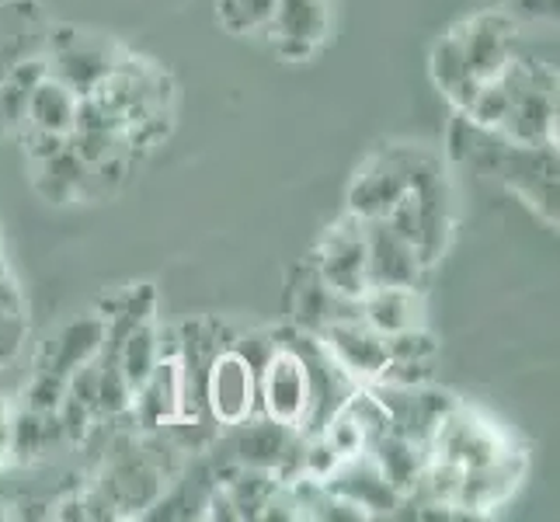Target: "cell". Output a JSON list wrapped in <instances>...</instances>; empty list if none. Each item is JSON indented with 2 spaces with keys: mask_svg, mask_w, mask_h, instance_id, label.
Returning <instances> with one entry per match:
<instances>
[{
  "mask_svg": "<svg viewBox=\"0 0 560 522\" xmlns=\"http://www.w3.org/2000/svg\"><path fill=\"white\" fill-rule=\"evenodd\" d=\"M73 115H77V94L60 84L56 77H43L25 102V126L56 132V137H70L73 132Z\"/></svg>",
  "mask_w": 560,
  "mask_h": 522,
  "instance_id": "18",
  "label": "cell"
},
{
  "mask_svg": "<svg viewBox=\"0 0 560 522\" xmlns=\"http://www.w3.org/2000/svg\"><path fill=\"white\" fill-rule=\"evenodd\" d=\"M459 38H463V56H467V70L474 81H491L505 63L515 56V22L509 14H477L467 25H459Z\"/></svg>",
  "mask_w": 560,
  "mask_h": 522,
  "instance_id": "7",
  "label": "cell"
},
{
  "mask_svg": "<svg viewBox=\"0 0 560 522\" xmlns=\"http://www.w3.org/2000/svg\"><path fill=\"white\" fill-rule=\"evenodd\" d=\"M132 404V386L126 383L122 370L115 366V359L108 356L102 362L98 373V401H94V415H126Z\"/></svg>",
  "mask_w": 560,
  "mask_h": 522,
  "instance_id": "23",
  "label": "cell"
},
{
  "mask_svg": "<svg viewBox=\"0 0 560 522\" xmlns=\"http://www.w3.org/2000/svg\"><path fill=\"white\" fill-rule=\"evenodd\" d=\"M237 429V439H234V453H237V463L241 467H258V471H279L289 450L296 446V429H289V425L276 421V418H244Z\"/></svg>",
  "mask_w": 560,
  "mask_h": 522,
  "instance_id": "14",
  "label": "cell"
},
{
  "mask_svg": "<svg viewBox=\"0 0 560 522\" xmlns=\"http://www.w3.org/2000/svg\"><path fill=\"white\" fill-rule=\"evenodd\" d=\"M317 279L345 300H362L370 289V262H365V227L359 217H345L324 234L314 255Z\"/></svg>",
  "mask_w": 560,
  "mask_h": 522,
  "instance_id": "4",
  "label": "cell"
},
{
  "mask_svg": "<svg viewBox=\"0 0 560 522\" xmlns=\"http://www.w3.org/2000/svg\"><path fill=\"white\" fill-rule=\"evenodd\" d=\"M365 227V262H370V286H418L424 265L418 251L404 241L390 220H362Z\"/></svg>",
  "mask_w": 560,
  "mask_h": 522,
  "instance_id": "9",
  "label": "cell"
},
{
  "mask_svg": "<svg viewBox=\"0 0 560 522\" xmlns=\"http://www.w3.org/2000/svg\"><path fill=\"white\" fill-rule=\"evenodd\" d=\"M331 25V0H276V14L268 32L276 35V49L285 60H306Z\"/></svg>",
  "mask_w": 560,
  "mask_h": 522,
  "instance_id": "8",
  "label": "cell"
},
{
  "mask_svg": "<svg viewBox=\"0 0 560 522\" xmlns=\"http://www.w3.org/2000/svg\"><path fill=\"white\" fill-rule=\"evenodd\" d=\"M206 408L220 425H241L244 418L258 415V373L234 352L223 348L206 362Z\"/></svg>",
  "mask_w": 560,
  "mask_h": 522,
  "instance_id": "5",
  "label": "cell"
},
{
  "mask_svg": "<svg viewBox=\"0 0 560 522\" xmlns=\"http://www.w3.org/2000/svg\"><path fill=\"white\" fill-rule=\"evenodd\" d=\"M432 77L442 88V94L459 108L467 112V105L474 102V94L480 88V81H474L467 70V56H463V38L459 28H453L450 35H442L435 49H432Z\"/></svg>",
  "mask_w": 560,
  "mask_h": 522,
  "instance_id": "19",
  "label": "cell"
},
{
  "mask_svg": "<svg viewBox=\"0 0 560 522\" xmlns=\"http://www.w3.org/2000/svg\"><path fill=\"white\" fill-rule=\"evenodd\" d=\"M230 348H234V352L250 366V370H255V373H261V366L268 362V359H272V352H276V348H279V341L272 338V335H265V332H255V335H244V338H237L234 345H230Z\"/></svg>",
  "mask_w": 560,
  "mask_h": 522,
  "instance_id": "26",
  "label": "cell"
},
{
  "mask_svg": "<svg viewBox=\"0 0 560 522\" xmlns=\"http://www.w3.org/2000/svg\"><path fill=\"white\" fill-rule=\"evenodd\" d=\"M11 415L14 408H8V401H0V467L11 460Z\"/></svg>",
  "mask_w": 560,
  "mask_h": 522,
  "instance_id": "29",
  "label": "cell"
},
{
  "mask_svg": "<svg viewBox=\"0 0 560 522\" xmlns=\"http://www.w3.org/2000/svg\"><path fill=\"white\" fill-rule=\"evenodd\" d=\"M432 158L411 150L380 153L362 167L349 192V212L359 220H380L390 217V209L404 199V192L415 185V174L429 164Z\"/></svg>",
  "mask_w": 560,
  "mask_h": 522,
  "instance_id": "3",
  "label": "cell"
},
{
  "mask_svg": "<svg viewBox=\"0 0 560 522\" xmlns=\"http://www.w3.org/2000/svg\"><path fill=\"white\" fill-rule=\"evenodd\" d=\"M509 450H515L505 429L498 421L485 418L474 408H463L456 404L453 411H446L439 418V425L429 436V456L435 460H450L463 471L485 467V463L501 460Z\"/></svg>",
  "mask_w": 560,
  "mask_h": 522,
  "instance_id": "1",
  "label": "cell"
},
{
  "mask_svg": "<svg viewBox=\"0 0 560 522\" xmlns=\"http://www.w3.org/2000/svg\"><path fill=\"white\" fill-rule=\"evenodd\" d=\"M102 348H108V321L102 314L77 317L49 345V362L43 366V370H52V373H60L67 380L77 366L98 359Z\"/></svg>",
  "mask_w": 560,
  "mask_h": 522,
  "instance_id": "16",
  "label": "cell"
},
{
  "mask_svg": "<svg viewBox=\"0 0 560 522\" xmlns=\"http://www.w3.org/2000/svg\"><path fill=\"white\" fill-rule=\"evenodd\" d=\"M32 185L35 192L43 196L46 202L52 206H67V202H77L88 192L91 178H88V167L84 161L77 158V153L70 150V143L52 153V158L38 161L35 164V174H32Z\"/></svg>",
  "mask_w": 560,
  "mask_h": 522,
  "instance_id": "17",
  "label": "cell"
},
{
  "mask_svg": "<svg viewBox=\"0 0 560 522\" xmlns=\"http://www.w3.org/2000/svg\"><path fill=\"white\" fill-rule=\"evenodd\" d=\"M324 356L352 383H376L386 366V345L362 317H341L317 332Z\"/></svg>",
  "mask_w": 560,
  "mask_h": 522,
  "instance_id": "6",
  "label": "cell"
},
{
  "mask_svg": "<svg viewBox=\"0 0 560 522\" xmlns=\"http://www.w3.org/2000/svg\"><path fill=\"white\" fill-rule=\"evenodd\" d=\"M0 251H4V234H0Z\"/></svg>",
  "mask_w": 560,
  "mask_h": 522,
  "instance_id": "30",
  "label": "cell"
},
{
  "mask_svg": "<svg viewBox=\"0 0 560 522\" xmlns=\"http://www.w3.org/2000/svg\"><path fill=\"white\" fill-rule=\"evenodd\" d=\"M324 485L331 491H338V495H349L352 501H359V506L373 519L376 515H394V509H400V495L386 485V477L380 474L370 450L359 453V456L341 460L335 467V474L327 477Z\"/></svg>",
  "mask_w": 560,
  "mask_h": 522,
  "instance_id": "12",
  "label": "cell"
},
{
  "mask_svg": "<svg viewBox=\"0 0 560 522\" xmlns=\"http://www.w3.org/2000/svg\"><path fill=\"white\" fill-rule=\"evenodd\" d=\"M314 408V383L306 356L279 341V348L258 373V411L289 429H300Z\"/></svg>",
  "mask_w": 560,
  "mask_h": 522,
  "instance_id": "2",
  "label": "cell"
},
{
  "mask_svg": "<svg viewBox=\"0 0 560 522\" xmlns=\"http://www.w3.org/2000/svg\"><path fill=\"white\" fill-rule=\"evenodd\" d=\"M370 456L380 467V474L386 477V485H390L404 501V498H411L418 488L424 463H429V446L411 439L408 432H400V429H386L370 446Z\"/></svg>",
  "mask_w": 560,
  "mask_h": 522,
  "instance_id": "15",
  "label": "cell"
},
{
  "mask_svg": "<svg viewBox=\"0 0 560 522\" xmlns=\"http://www.w3.org/2000/svg\"><path fill=\"white\" fill-rule=\"evenodd\" d=\"M220 8V25L234 35L265 32L272 25L276 0H217Z\"/></svg>",
  "mask_w": 560,
  "mask_h": 522,
  "instance_id": "22",
  "label": "cell"
},
{
  "mask_svg": "<svg viewBox=\"0 0 560 522\" xmlns=\"http://www.w3.org/2000/svg\"><path fill=\"white\" fill-rule=\"evenodd\" d=\"M108 356L122 370L126 383L132 386V391H137V386L153 373L158 359L164 356V345H161V335H158V327H153V321L137 324L132 332H126L119 341H115V348H112Z\"/></svg>",
  "mask_w": 560,
  "mask_h": 522,
  "instance_id": "20",
  "label": "cell"
},
{
  "mask_svg": "<svg viewBox=\"0 0 560 522\" xmlns=\"http://www.w3.org/2000/svg\"><path fill=\"white\" fill-rule=\"evenodd\" d=\"M46 67H49V77H56V81L67 84L77 98H81V94H91L94 84L115 67V56L108 46L94 43V38L67 32L63 38L52 43V53L46 56Z\"/></svg>",
  "mask_w": 560,
  "mask_h": 522,
  "instance_id": "11",
  "label": "cell"
},
{
  "mask_svg": "<svg viewBox=\"0 0 560 522\" xmlns=\"http://www.w3.org/2000/svg\"><path fill=\"white\" fill-rule=\"evenodd\" d=\"M67 394V380L52 370H38V376L28 383L25 391V408L38 411V415H56V408L63 404Z\"/></svg>",
  "mask_w": 560,
  "mask_h": 522,
  "instance_id": "25",
  "label": "cell"
},
{
  "mask_svg": "<svg viewBox=\"0 0 560 522\" xmlns=\"http://www.w3.org/2000/svg\"><path fill=\"white\" fill-rule=\"evenodd\" d=\"M383 345H386V359H400V362H429L435 356V338L424 327L386 335Z\"/></svg>",
  "mask_w": 560,
  "mask_h": 522,
  "instance_id": "24",
  "label": "cell"
},
{
  "mask_svg": "<svg viewBox=\"0 0 560 522\" xmlns=\"http://www.w3.org/2000/svg\"><path fill=\"white\" fill-rule=\"evenodd\" d=\"M22 129H25V150H28L32 164L46 161L67 147V137H56V132H43V129H32V126H22Z\"/></svg>",
  "mask_w": 560,
  "mask_h": 522,
  "instance_id": "27",
  "label": "cell"
},
{
  "mask_svg": "<svg viewBox=\"0 0 560 522\" xmlns=\"http://www.w3.org/2000/svg\"><path fill=\"white\" fill-rule=\"evenodd\" d=\"M512 8L523 18H544V22L557 18V0H512Z\"/></svg>",
  "mask_w": 560,
  "mask_h": 522,
  "instance_id": "28",
  "label": "cell"
},
{
  "mask_svg": "<svg viewBox=\"0 0 560 522\" xmlns=\"http://www.w3.org/2000/svg\"><path fill=\"white\" fill-rule=\"evenodd\" d=\"M359 317L376 335H397L424 327V300L418 286H370L359 300Z\"/></svg>",
  "mask_w": 560,
  "mask_h": 522,
  "instance_id": "13",
  "label": "cell"
},
{
  "mask_svg": "<svg viewBox=\"0 0 560 522\" xmlns=\"http://www.w3.org/2000/svg\"><path fill=\"white\" fill-rule=\"evenodd\" d=\"M52 439H63L60 418L56 415H38L32 408H18L11 415V460L28 463L35 456H43Z\"/></svg>",
  "mask_w": 560,
  "mask_h": 522,
  "instance_id": "21",
  "label": "cell"
},
{
  "mask_svg": "<svg viewBox=\"0 0 560 522\" xmlns=\"http://www.w3.org/2000/svg\"><path fill=\"white\" fill-rule=\"evenodd\" d=\"M185 397H188V383L178 356H161L153 373L132 391L129 411L140 418L147 429H164L167 421H175L185 415Z\"/></svg>",
  "mask_w": 560,
  "mask_h": 522,
  "instance_id": "10",
  "label": "cell"
}]
</instances>
